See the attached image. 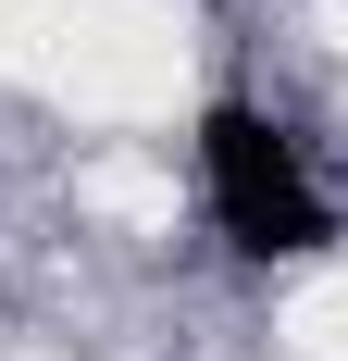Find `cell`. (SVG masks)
Here are the masks:
<instances>
[{"label":"cell","mask_w":348,"mask_h":361,"mask_svg":"<svg viewBox=\"0 0 348 361\" xmlns=\"http://www.w3.org/2000/svg\"><path fill=\"white\" fill-rule=\"evenodd\" d=\"M199 200H211V224L249 262H311L336 237V200H323L311 149L286 137L261 100H211L199 112Z\"/></svg>","instance_id":"1"}]
</instances>
